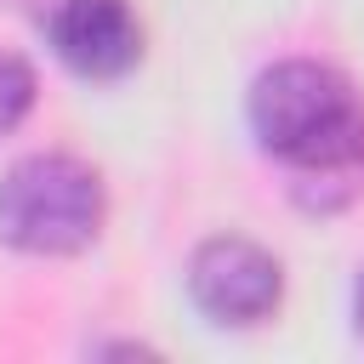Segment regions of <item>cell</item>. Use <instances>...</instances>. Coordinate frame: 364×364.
<instances>
[{
    "mask_svg": "<svg viewBox=\"0 0 364 364\" xmlns=\"http://www.w3.org/2000/svg\"><path fill=\"white\" fill-rule=\"evenodd\" d=\"M250 131L296 176V199L336 210L364 188V97L336 63L290 57L256 74Z\"/></svg>",
    "mask_w": 364,
    "mask_h": 364,
    "instance_id": "6da1fadb",
    "label": "cell"
},
{
    "mask_svg": "<svg viewBox=\"0 0 364 364\" xmlns=\"http://www.w3.org/2000/svg\"><path fill=\"white\" fill-rule=\"evenodd\" d=\"M108 222L102 176L74 154H28L0 176V239L28 256H74Z\"/></svg>",
    "mask_w": 364,
    "mask_h": 364,
    "instance_id": "7a4b0ae2",
    "label": "cell"
},
{
    "mask_svg": "<svg viewBox=\"0 0 364 364\" xmlns=\"http://www.w3.org/2000/svg\"><path fill=\"white\" fill-rule=\"evenodd\" d=\"M188 296L210 324H262L284 296V267L256 239H205L188 262Z\"/></svg>",
    "mask_w": 364,
    "mask_h": 364,
    "instance_id": "3957f363",
    "label": "cell"
},
{
    "mask_svg": "<svg viewBox=\"0 0 364 364\" xmlns=\"http://www.w3.org/2000/svg\"><path fill=\"white\" fill-rule=\"evenodd\" d=\"M46 34L80 80H119L142 63V23L131 0H51Z\"/></svg>",
    "mask_w": 364,
    "mask_h": 364,
    "instance_id": "277c9868",
    "label": "cell"
},
{
    "mask_svg": "<svg viewBox=\"0 0 364 364\" xmlns=\"http://www.w3.org/2000/svg\"><path fill=\"white\" fill-rule=\"evenodd\" d=\"M34 91H40V85H34V68H28L17 51H0V136L28 119Z\"/></svg>",
    "mask_w": 364,
    "mask_h": 364,
    "instance_id": "5b68a950",
    "label": "cell"
},
{
    "mask_svg": "<svg viewBox=\"0 0 364 364\" xmlns=\"http://www.w3.org/2000/svg\"><path fill=\"white\" fill-rule=\"evenodd\" d=\"M353 318H358V336H364V267H358V284H353Z\"/></svg>",
    "mask_w": 364,
    "mask_h": 364,
    "instance_id": "8992f818",
    "label": "cell"
}]
</instances>
